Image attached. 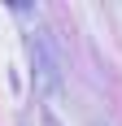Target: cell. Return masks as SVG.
Listing matches in <instances>:
<instances>
[]
</instances>
